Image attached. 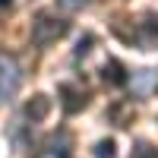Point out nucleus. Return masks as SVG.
Here are the masks:
<instances>
[{
    "label": "nucleus",
    "instance_id": "f257e3e1",
    "mask_svg": "<svg viewBox=\"0 0 158 158\" xmlns=\"http://www.w3.org/2000/svg\"><path fill=\"white\" fill-rule=\"evenodd\" d=\"M67 29H70L67 19L54 16V13H38V16L32 19V44H38V48H51L57 38L67 35Z\"/></svg>",
    "mask_w": 158,
    "mask_h": 158
},
{
    "label": "nucleus",
    "instance_id": "f03ea898",
    "mask_svg": "<svg viewBox=\"0 0 158 158\" xmlns=\"http://www.w3.org/2000/svg\"><path fill=\"white\" fill-rule=\"evenodd\" d=\"M19 82H22V70H19L16 57H10V54H0V95H3V98L16 95Z\"/></svg>",
    "mask_w": 158,
    "mask_h": 158
},
{
    "label": "nucleus",
    "instance_id": "7ed1b4c3",
    "mask_svg": "<svg viewBox=\"0 0 158 158\" xmlns=\"http://www.w3.org/2000/svg\"><path fill=\"white\" fill-rule=\"evenodd\" d=\"M57 92H60V104H63V111H67V114H79V111L89 104V95H85L82 89L70 85V82H63Z\"/></svg>",
    "mask_w": 158,
    "mask_h": 158
},
{
    "label": "nucleus",
    "instance_id": "20e7f679",
    "mask_svg": "<svg viewBox=\"0 0 158 158\" xmlns=\"http://www.w3.org/2000/svg\"><path fill=\"white\" fill-rule=\"evenodd\" d=\"M48 114H51V98L48 95H35L29 104H25V117H29L32 123H41Z\"/></svg>",
    "mask_w": 158,
    "mask_h": 158
},
{
    "label": "nucleus",
    "instance_id": "39448f33",
    "mask_svg": "<svg viewBox=\"0 0 158 158\" xmlns=\"http://www.w3.org/2000/svg\"><path fill=\"white\" fill-rule=\"evenodd\" d=\"M101 79L104 82H111V85H127V70H123V63L120 60H104V70H101Z\"/></svg>",
    "mask_w": 158,
    "mask_h": 158
},
{
    "label": "nucleus",
    "instance_id": "423d86ee",
    "mask_svg": "<svg viewBox=\"0 0 158 158\" xmlns=\"http://www.w3.org/2000/svg\"><path fill=\"white\" fill-rule=\"evenodd\" d=\"M114 155H117L114 139H101V142H95V158H114Z\"/></svg>",
    "mask_w": 158,
    "mask_h": 158
},
{
    "label": "nucleus",
    "instance_id": "0eeeda50",
    "mask_svg": "<svg viewBox=\"0 0 158 158\" xmlns=\"http://www.w3.org/2000/svg\"><path fill=\"white\" fill-rule=\"evenodd\" d=\"M133 158H158V149L149 146V142H139V146L133 149Z\"/></svg>",
    "mask_w": 158,
    "mask_h": 158
},
{
    "label": "nucleus",
    "instance_id": "6e6552de",
    "mask_svg": "<svg viewBox=\"0 0 158 158\" xmlns=\"http://www.w3.org/2000/svg\"><path fill=\"white\" fill-rule=\"evenodd\" d=\"M92 44H95V38H92V35H85V38H79V44H76V57H85L89 51H92Z\"/></svg>",
    "mask_w": 158,
    "mask_h": 158
},
{
    "label": "nucleus",
    "instance_id": "1a4fd4ad",
    "mask_svg": "<svg viewBox=\"0 0 158 158\" xmlns=\"http://www.w3.org/2000/svg\"><path fill=\"white\" fill-rule=\"evenodd\" d=\"M57 3H60L63 10H82V6L89 3V0H57Z\"/></svg>",
    "mask_w": 158,
    "mask_h": 158
},
{
    "label": "nucleus",
    "instance_id": "9d476101",
    "mask_svg": "<svg viewBox=\"0 0 158 158\" xmlns=\"http://www.w3.org/2000/svg\"><path fill=\"white\" fill-rule=\"evenodd\" d=\"M10 3H13V0H0V6H10Z\"/></svg>",
    "mask_w": 158,
    "mask_h": 158
}]
</instances>
